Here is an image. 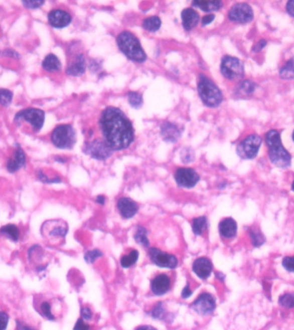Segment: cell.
<instances>
[{
	"label": "cell",
	"instance_id": "1",
	"mask_svg": "<svg viewBox=\"0 0 294 330\" xmlns=\"http://www.w3.org/2000/svg\"><path fill=\"white\" fill-rule=\"evenodd\" d=\"M100 126L104 142L112 150H124L134 139L132 122L119 108H106L101 114Z\"/></svg>",
	"mask_w": 294,
	"mask_h": 330
},
{
	"label": "cell",
	"instance_id": "2",
	"mask_svg": "<svg viewBox=\"0 0 294 330\" xmlns=\"http://www.w3.org/2000/svg\"><path fill=\"white\" fill-rule=\"evenodd\" d=\"M266 142L272 163L279 168H286L290 166L291 155L283 146L279 132L276 130H270L266 134Z\"/></svg>",
	"mask_w": 294,
	"mask_h": 330
},
{
	"label": "cell",
	"instance_id": "3",
	"mask_svg": "<svg viewBox=\"0 0 294 330\" xmlns=\"http://www.w3.org/2000/svg\"><path fill=\"white\" fill-rule=\"evenodd\" d=\"M117 45L126 57L136 62L142 63L146 60V54L140 42L133 34L124 31L117 36Z\"/></svg>",
	"mask_w": 294,
	"mask_h": 330
},
{
	"label": "cell",
	"instance_id": "4",
	"mask_svg": "<svg viewBox=\"0 0 294 330\" xmlns=\"http://www.w3.org/2000/svg\"><path fill=\"white\" fill-rule=\"evenodd\" d=\"M198 92L201 101L208 107L215 108L222 102L221 91L216 84L204 74H201L199 77Z\"/></svg>",
	"mask_w": 294,
	"mask_h": 330
},
{
	"label": "cell",
	"instance_id": "5",
	"mask_svg": "<svg viewBox=\"0 0 294 330\" xmlns=\"http://www.w3.org/2000/svg\"><path fill=\"white\" fill-rule=\"evenodd\" d=\"M51 140L56 147L71 149L76 143V132L71 125H60L52 132Z\"/></svg>",
	"mask_w": 294,
	"mask_h": 330
},
{
	"label": "cell",
	"instance_id": "6",
	"mask_svg": "<svg viewBox=\"0 0 294 330\" xmlns=\"http://www.w3.org/2000/svg\"><path fill=\"white\" fill-rule=\"evenodd\" d=\"M15 121L18 123L25 121L30 124L34 131L37 132L43 126L45 121V113L38 108H27L16 114Z\"/></svg>",
	"mask_w": 294,
	"mask_h": 330
},
{
	"label": "cell",
	"instance_id": "7",
	"mask_svg": "<svg viewBox=\"0 0 294 330\" xmlns=\"http://www.w3.org/2000/svg\"><path fill=\"white\" fill-rule=\"evenodd\" d=\"M220 70L223 76L230 80L240 79L243 78L244 73L243 62L237 58L229 55L223 58Z\"/></svg>",
	"mask_w": 294,
	"mask_h": 330
},
{
	"label": "cell",
	"instance_id": "8",
	"mask_svg": "<svg viewBox=\"0 0 294 330\" xmlns=\"http://www.w3.org/2000/svg\"><path fill=\"white\" fill-rule=\"evenodd\" d=\"M261 144V138L258 135L248 136L237 145V155L243 159H252L258 153Z\"/></svg>",
	"mask_w": 294,
	"mask_h": 330
},
{
	"label": "cell",
	"instance_id": "9",
	"mask_svg": "<svg viewBox=\"0 0 294 330\" xmlns=\"http://www.w3.org/2000/svg\"><path fill=\"white\" fill-rule=\"evenodd\" d=\"M67 231V225L62 220H48L42 225L41 229L42 236L48 239L66 237Z\"/></svg>",
	"mask_w": 294,
	"mask_h": 330
},
{
	"label": "cell",
	"instance_id": "10",
	"mask_svg": "<svg viewBox=\"0 0 294 330\" xmlns=\"http://www.w3.org/2000/svg\"><path fill=\"white\" fill-rule=\"evenodd\" d=\"M148 253H149L151 261L159 267L174 269L178 264V261L175 255L164 252L158 248H154V247L151 248Z\"/></svg>",
	"mask_w": 294,
	"mask_h": 330
},
{
	"label": "cell",
	"instance_id": "11",
	"mask_svg": "<svg viewBox=\"0 0 294 330\" xmlns=\"http://www.w3.org/2000/svg\"><path fill=\"white\" fill-rule=\"evenodd\" d=\"M230 20L238 24H247L252 21L254 12L252 8L245 3H238L232 6L229 12Z\"/></svg>",
	"mask_w": 294,
	"mask_h": 330
},
{
	"label": "cell",
	"instance_id": "12",
	"mask_svg": "<svg viewBox=\"0 0 294 330\" xmlns=\"http://www.w3.org/2000/svg\"><path fill=\"white\" fill-rule=\"evenodd\" d=\"M191 308L199 315H210L216 308V300L213 295L205 292L197 297L192 303Z\"/></svg>",
	"mask_w": 294,
	"mask_h": 330
},
{
	"label": "cell",
	"instance_id": "13",
	"mask_svg": "<svg viewBox=\"0 0 294 330\" xmlns=\"http://www.w3.org/2000/svg\"><path fill=\"white\" fill-rule=\"evenodd\" d=\"M175 180L179 186L190 189L198 183L200 176L193 169L179 168L175 173Z\"/></svg>",
	"mask_w": 294,
	"mask_h": 330
},
{
	"label": "cell",
	"instance_id": "14",
	"mask_svg": "<svg viewBox=\"0 0 294 330\" xmlns=\"http://www.w3.org/2000/svg\"><path fill=\"white\" fill-rule=\"evenodd\" d=\"M113 150L108 147L105 142L93 140L85 144L84 152L89 154L91 157L97 160H105L112 155Z\"/></svg>",
	"mask_w": 294,
	"mask_h": 330
},
{
	"label": "cell",
	"instance_id": "15",
	"mask_svg": "<svg viewBox=\"0 0 294 330\" xmlns=\"http://www.w3.org/2000/svg\"><path fill=\"white\" fill-rule=\"evenodd\" d=\"M171 279L167 274L162 273L157 275L151 283V289L154 295L162 296L168 292L171 288Z\"/></svg>",
	"mask_w": 294,
	"mask_h": 330
},
{
	"label": "cell",
	"instance_id": "16",
	"mask_svg": "<svg viewBox=\"0 0 294 330\" xmlns=\"http://www.w3.org/2000/svg\"><path fill=\"white\" fill-rule=\"evenodd\" d=\"M72 18L68 12L62 10H53L48 14V22L51 26L58 29L65 28L69 25Z\"/></svg>",
	"mask_w": 294,
	"mask_h": 330
},
{
	"label": "cell",
	"instance_id": "17",
	"mask_svg": "<svg viewBox=\"0 0 294 330\" xmlns=\"http://www.w3.org/2000/svg\"><path fill=\"white\" fill-rule=\"evenodd\" d=\"M193 271L200 279H207L213 271L212 261L207 257L196 259L193 263Z\"/></svg>",
	"mask_w": 294,
	"mask_h": 330
},
{
	"label": "cell",
	"instance_id": "18",
	"mask_svg": "<svg viewBox=\"0 0 294 330\" xmlns=\"http://www.w3.org/2000/svg\"><path fill=\"white\" fill-rule=\"evenodd\" d=\"M117 208L120 215L123 217L124 219H131L138 212V206L132 199L123 197L119 199Z\"/></svg>",
	"mask_w": 294,
	"mask_h": 330
},
{
	"label": "cell",
	"instance_id": "19",
	"mask_svg": "<svg viewBox=\"0 0 294 330\" xmlns=\"http://www.w3.org/2000/svg\"><path fill=\"white\" fill-rule=\"evenodd\" d=\"M34 307L36 308V311L39 312L40 315H42L43 317L48 319V320H54L55 316L52 312V305L49 301L45 299L42 297V295L40 296H35L34 297Z\"/></svg>",
	"mask_w": 294,
	"mask_h": 330
},
{
	"label": "cell",
	"instance_id": "20",
	"mask_svg": "<svg viewBox=\"0 0 294 330\" xmlns=\"http://www.w3.org/2000/svg\"><path fill=\"white\" fill-rule=\"evenodd\" d=\"M26 156L19 145H17L14 156H12L7 162V170L11 173H15L16 171H19L25 164Z\"/></svg>",
	"mask_w": 294,
	"mask_h": 330
},
{
	"label": "cell",
	"instance_id": "21",
	"mask_svg": "<svg viewBox=\"0 0 294 330\" xmlns=\"http://www.w3.org/2000/svg\"><path fill=\"white\" fill-rule=\"evenodd\" d=\"M219 231L220 235L225 238L234 237L237 234V223L231 218L224 219L219 223Z\"/></svg>",
	"mask_w": 294,
	"mask_h": 330
},
{
	"label": "cell",
	"instance_id": "22",
	"mask_svg": "<svg viewBox=\"0 0 294 330\" xmlns=\"http://www.w3.org/2000/svg\"><path fill=\"white\" fill-rule=\"evenodd\" d=\"M200 16L192 8H187L182 12V21L183 28L186 30H191L198 24Z\"/></svg>",
	"mask_w": 294,
	"mask_h": 330
},
{
	"label": "cell",
	"instance_id": "23",
	"mask_svg": "<svg viewBox=\"0 0 294 330\" xmlns=\"http://www.w3.org/2000/svg\"><path fill=\"white\" fill-rule=\"evenodd\" d=\"M161 135L166 142L174 143L180 137V131L176 125L165 122L161 126Z\"/></svg>",
	"mask_w": 294,
	"mask_h": 330
},
{
	"label": "cell",
	"instance_id": "24",
	"mask_svg": "<svg viewBox=\"0 0 294 330\" xmlns=\"http://www.w3.org/2000/svg\"><path fill=\"white\" fill-rule=\"evenodd\" d=\"M85 71V60L83 54H78L75 59L69 62L66 72L71 76H80Z\"/></svg>",
	"mask_w": 294,
	"mask_h": 330
},
{
	"label": "cell",
	"instance_id": "25",
	"mask_svg": "<svg viewBox=\"0 0 294 330\" xmlns=\"http://www.w3.org/2000/svg\"><path fill=\"white\" fill-rule=\"evenodd\" d=\"M42 67L49 72H59L61 69V63L56 55L50 54L43 60Z\"/></svg>",
	"mask_w": 294,
	"mask_h": 330
},
{
	"label": "cell",
	"instance_id": "26",
	"mask_svg": "<svg viewBox=\"0 0 294 330\" xmlns=\"http://www.w3.org/2000/svg\"><path fill=\"white\" fill-rule=\"evenodd\" d=\"M0 235L9 238L13 242H18L20 237V231L17 225L9 224L0 228Z\"/></svg>",
	"mask_w": 294,
	"mask_h": 330
},
{
	"label": "cell",
	"instance_id": "27",
	"mask_svg": "<svg viewBox=\"0 0 294 330\" xmlns=\"http://www.w3.org/2000/svg\"><path fill=\"white\" fill-rule=\"evenodd\" d=\"M192 6L200 8L203 12H209L220 9L223 4L221 1H194Z\"/></svg>",
	"mask_w": 294,
	"mask_h": 330
},
{
	"label": "cell",
	"instance_id": "28",
	"mask_svg": "<svg viewBox=\"0 0 294 330\" xmlns=\"http://www.w3.org/2000/svg\"><path fill=\"white\" fill-rule=\"evenodd\" d=\"M207 219L205 216L198 217L193 220V232L197 236L202 234L207 229Z\"/></svg>",
	"mask_w": 294,
	"mask_h": 330
},
{
	"label": "cell",
	"instance_id": "29",
	"mask_svg": "<svg viewBox=\"0 0 294 330\" xmlns=\"http://www.w3.org/2000/svg\"><path fill=\"white\" fill-rule=\"evenodd\" d=\"M138 259V252L135 249L132 250L128 255H124L120 259V265L124 268H128L135 264Z\"/></svg>",
	"mask_w": 294,
	"mask_h": 330
},
{
	"label": "cell",
	"instance_id": "30",
	"mask_svg": "<svg viewBox=\"0 0 294 330\" xmlns=\"http://www.w3.org/2000/svg\"><path fill=\"white\" fill-rule=\"evenodd\" d=\"M160 26H161V20L158 17H151V18L144 19L143 22V27L144 30L153 31V32L159 30Z\"/></svg>",
	"mask_w": 294,
	"mask_h": 330
},
{
	"label": "cell",
	"instance_id": "31",
	"mask_svg": "<svg viewBox=\"0 0 294 330\" xmlns=\"http://www.w3.org/2000/svg\"><path fill=\"white\" fill-rule=\"evenodd\" d=\"M134 239H135L136 243H138L142 246H149V240L147 238L146 229L143 227V226H138L137 231H136L135 235H134Z\"/></svg>",
	"mask_w": 294,
	"mask_h": 330
},
{
	"label": "cell",
	"instance_id": "32",
	"mask_svg": "<svg viewBox=\"0 0 294 330\" xmlns=\"http://www.w3.org/2000/svg\"><path fill=\"white\" fill-rule=\"evenodd\" d=\"M279 75L284 79L294 78V60H290L279 71Z\"/></svg>",
	"mask_w": 294,
	"mask_h": 330
},
{
	"label": "cell",
	"instance_id": "33",
	"mask_svg": "<svg viewBox=\"0 0 294 330\" xmlns=\"http://www.w3.org/2000/svg\"><path fill=\"white\" fill-rule=\"evenodd\" d=\"M249 236L251 238L253 246L260 247L265 243V237L263 234H261V231L259 230H255L252 228L249 230Z\"/></svg>",
	"mask_w": 294,
	"mask_h": 330
},
{
	"label": "cell",
	"instance_id": "34",
	"mask_svg": "<svg viewBox=\"0 0 294 330\" xmlns=\"http://www.w3.org/2000/svg\"><path fill=\"white\" fill-rule=\"evenodd\" d=\"M279 303L280 305L285 308H293L294 307V293L288 292L280 296L279 298Z\"/></svg>",
	"mask_w": 294,
	"mask_h": 330
},
{
	"label": "cell",
	"instance_id": "35",
	"mask_svg": "<svg viewBox=\"0 0 294 330\" xmlns=\"http://www.w3.org/2000/svg\"><path fill=\"white\" fill-rule=\"evenodd\" d=\"M128 102L132 107L135 108H140L143 103V99L140 94L131 91L128 93Z\"/></svg>",
	"mask_w": 294,
	"mask_h": 330
},
{
	"label": "cell",
	"instance_id": "36",
	"mask_svg": "<svg viewBox=\"0 0 294 330\" xmlns=\"http://www.w3.org/2000/svg\"><path fill=\"white\" fill-rule=\"evenodd\" d=\"M13 93L9 90L0 89V104L3 106L10 105L12 102Z\"/></svg>",
	"mask_w": 294,
	"mask_h": 330
},
{
	"label": "cell",
	"instance_id": "37",
	"mask_svg": "<svg viewBox=\"0 0 294 330\" xmlns=\"http://www.w3.org/2000/svg\"><path fill=\"white\" fill-rule=\"evenodd\" d=\"M102 256V253L100 251L99 249H93L90 250L84 255V260L87 261L88 263H93L96 259L99 258Z\"/></svg>",
	"mask_w": 294,
	"mask_h": 330
},
{
	"label": "cell",
	"instance_id": "38",
	"mask_svg": "<svg viewBox=\"0 0 294 330\" xmlns=\"http://www.w3.org/2000/svg\"><path fill=\"white\" fill-rule=\"evenodd\" d=\"M254 90H255V85L253 83L249 81H244L240 84L238 91L241 94L249 95V94L252 93Z\"/></svg>",
	"mask_w": 294,
	"mask_h": 330
},
{
	"label": "cell",
	"instance_id": "39",
	"mask_svg": "<svg viewBox=\"0 0 294 330\" xmlns=\"http://www.w3.org/2000/svg\"><path fill=\"white\" fill-rule=\"evenodd\" d=\"M165 309L163 308L162 303H159L156 307L153 309L152 315L153 317L157 319H163L165 317Z\"/></svg>",
	"mask_w": 294,
	"mask_h": 330
},
{
	"label": "cell",
	"instance_id": "40",
	"mask_svg": "<svg viewBox=\"0 0 294 330\" xmlns=\"http://www.w3.org/2000/svg\"><path fill=\"white\" fill-rule=\"evenodd\" d=\"M282 266L285 267V270L294 273V256H286L283 259Z\"/></svg>",
	"mask_w": 294,
	"mask_h": 330
},
{
	"label": "cell",
	"instance_id": "41",
	"mask_svg": "<svg viewBox=\"0 0 294 330\" xmlns=\"http://www.w3.org/2000/svg\"><path fill=\"white\" fill-rule=\"evenodd\" d=\"M9 321V315L5 311H0V330H6Z\"/></svg>",
	"mask_w": 294,
	"mask_h": 330
},
{
	"label": "cell",
	"instance_id": "42",
	"mask_svg": "<svg viewBox=\"0 0 294 330\" xmlns=\"http://www.w3.org/2000/svg\"><path fill=\"white\" fill-rule=\"evenodd\" d=\"M23 4H24L25 7H27L29 9H36V8L41 7L44 4V2L43 1H32V0H30V1H24Z\"/></svg>",
	"mask_w": 294,
	"mask_h": 330
},
{
	"label": "cell",
	"instance_id": "43",
	"mask_svg": "<svg viewBox=\"0 0 294 330\" xmlns=\"http://www.w3.org/2000/svg\"><path fill=\"white\" fill-rule=\"evenodd\" d=\"M183 153H185L186 155L183 154L182 155V159H183V162H191L193 159H194V152L193 150H190L189 149H186L185 150H183Z\"/></svg>",
	"mask_w": 294,
	"mask_h": 330
},
{
	"label": "cell",
	"instance_id": "44",
	"mask_svg": "<svg viewBox=\"0 0 294 330\" xmlns=\"http://www.w3.org/2000/svg\"><path fill=\"white\" fill-rule=\"evenodd\" d=\"M90 329V326L84 322L83 319H78L77 322H76L75 326L73 330H89Z\"/></svg>",
	"mask_w": 294,
	"mask_h": 330
},
{
	"label": "cell",
	"instance_id": "45",
	"mask_svg": "<svg viewBox=\"0 0 294 330\" xmlns=\"http://www.w3.org/2000/svg\"><path fill=\"white\" fill-rule=\"evenodd\" d=\"M17 330H37L35 327L28 325L22 321H17Z\"/></svg>",
	"mask_w": 294,
	"mask_h": 330
},
{
	"label": "cell",
	"instance_id": "46",
	"mask_svg": "<svg viewBox=\"0 0 294 330\" xmlns=\"http://www.w3.org/2000/svg\"><path fill=\"white\" fill-rule=\"evenodd\" d=\"M81 315L82 317L85 320H90L92 317V312L88 307H84V308H82Z\"/></svg>",
	"mask_w": 294,
	"mask_h": 330
},
{
	"label": "cell",
	"instance_id": "47",
	"mask_svg": "<svg viewBox=\"0 0 294 330\" xmlns=\"http://www.w3.org/2000/svg\"><path fill=\"white\" fill-rule=\"evenodd\" d=\"M193 291H191V289L189 287V284H187L186 286L183 288V291H182V297L183 298H188V297H190L192 295Z\"/></svg>",
	"mask_w": 294,
	"mask_h": 330
},
{
	"label": "cell",
	"instance_id": "48",
	"mask_svg": "<svg viewBox=\"0 0 294 330\" xmlns=\"http://www.w3.org/2000/svg\"><path fill=\"white\" fill-rule=\"evenodd\" d=\"M215 18V16L213 14H209V15L205 16L202 18V25H207V24H211L213 21V19Z\"/></svg>",
	"mask_w": 294,
	"mask_h": 330
},
{
	"label": "cell",
	"instance_id": "49",
	"mask_svg": "<svg viewBox=\"0 0 294 330\" xmlns=\"http://www.w3.org/2000/svg\"><path fill=\"white\" fill-rule=\"evenodd\" d=\"M286 11L294 18V0L289 1L288 3L286 4Z\"/></svg>",
	"mask_w": 294,
	"mask_h": 330
},
{
	"label": "cell",
	"instance_id": "50",
	"mask_svg": "<svg viewBox=\"0 0 294 330\" xmlns=\"http://www.w3.org/2000/svg\"><path fill=\"white\" fill-rule=\"evenodd\" d=\"M266 44H267V42H265L264 40L260 41V42H258V44L255 46V48H253V50L255 52L261 51V49L264 48L265 46H266Z\"/></svg>",
	"mask_w": 294,
	"mask_h": 330
},
{
	"label": "cell",
	"instance_id": "51",
	"mask_svg": "<svg viewBox=\"0 0 294 330\" xmlns=\"http://www.w3.org/2000/svg\"><path fill=\"white\" fill-rule=\"evenodd\" d=\"M96 201L99 205H104V203H105V197L103 195H98L96 198Z\"/></svg>",
	"mask_w": 294,
	"mask_h": 330
},
{
	"label": "cell",
	"instance_id": "52",
	"mask_svg": "<svg viewBox=\"0 0 294 330\" xmlns=\"http://www.w3.org/2000/svg\"><path fill=\"white\" fill-rule=\"evenodd\" d=\"M136 330H157L155 327L149 326V325H144V326H140V327H137Z\"/></svg>",
	"mask_w": 294,
	"mask_h": 330
},
{
	"label": "cell",
	"instance_id": "53",
	"mask_svg": "<svg viewBox=\"0 0 294 330\" xmlns=\"http://www.w3.org/2000/svg\"><path fill=\"white\" fill-rule=\"evenodd\" d=\"M217 278H219L220 280H223V279H225V275L223 274V273H217Z\"/></svg>",
	"mask_w": 294,
	"mask_h": 330
},
{
	"label": "cell",
	"instance_id": "54",
	"mask_svg": "<svg viewBox=\"0 0 294 330\" xmlns=\"http://www.w3.org/2000/svg\"><path fill=\"white\" fill-rule=\"evenodd\" d=\"M291 188H292V190L294 191V182L292 183V185H291Z\"/></svg>",
	"mask_w": 294,
	"mask_h": 330
},
{
	"label": "cell",
	"instance_id": "55",
	"mask_svg": "<svg viewBox=\"0 0 294 330\" xmlns=\"http://www.w3.org/2000/svg\"><path fill=\"white\" fill-rule=\"evenodd\" d=\"M292 139H293V141H294V131L293 132H292Z\"/></svg>",
	"mask_w": 294,
	"mask_h": 330
}]
</instances>
